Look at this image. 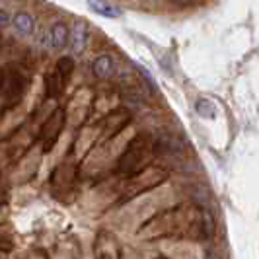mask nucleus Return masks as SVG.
Instances as JSON below:
<instances>
[{
	"instance_id": "f257e3e1",
	"label": "nucleus",
	"mask_w": 259,
	"mask_h": 259,
	"mask_svg": "<svg viewBox=\"0 0 259 259\" xmlns=\"http://www.w3.org/2000/svg\"><path fill=\"white\" fill-rule=\"evenodd\" d=\"M214 224L205 208L193 203H180L152 217L141 228V238L160 240V238H187V240H207L212 236Z\"/></svg>"
},
{
	"instance_id": "f03ea898",
	"label": "nucleus",
	"mask_w": 259,
	"mask_h": 259,
	"mask_svg": "<svg viewBox=\"0 0 259 259\" xmlns=\"http://www.w3.org/2000/svg\"><path fill=\"white\" fill-rule=\"evenodd\" d=\"M152 156H154V141H152L150 135L141 133V135L131 139L127 148L123 150V154L119 156V160L115 164V174L123 176V178L135 176L141 169L150 166Z\"/></svg>"
},
{
	"instance_id": "7ed1b4c3",
	"label": "nucleus",
	"mask_w": 259,
	"mask_h": 259,
	"mask_svg": "<svg viewBox=\"0 0 259 259\" xmlns=\"http://www.w3.org/2000/svg\"><path fill=\"white\" fill-rule=\"evenodd\" d=\"M27 80L14 65H6L0 70V98L4 109H14L26 96Z\"/></svg>"
},
{
	"instance_id": "20e7f679",
	"label": "nucleus",
	"mask_w": 259,
	"mask_h": 259,
	"mask_svg": "<svg viewBox=\"0 0 259 259\" xmlns=\"http://www.w3.org/2000/svg\"><path fill=\"white\" fill-rule=\"evenodd\" d=\"M166 178H168V174H166L164 169L150 168V166L141 169V171L135 174V176H129L125 187H123V191L119 195V205H121V203H127V201H131V199L137 197V195L146 193L148 189H154L156 185L166 182Z\"/></svg>"
},
{
	"instance_id": "39448f33",
	"label": "nucleus",
	"mask_w": 259,
	"mask_h": 259,
	"mask_svg": "<svg viewBox=\"0 0 259 259\" xmlns=\"http://www.w3.org/2000/svg\"><path fill=\"white\" fill-rule=\"evenodd\" d=\"M66 123V111L65 109H55L51 115L47 117V121L43 123V127L39 131V141H41V150L43 154H49L55 144L59 143V137L65 129Z\"/></svg>"
},
{
	"instance_id": "423d86ee",
	"label": "nucleus",
	"mask_w": 259,
	"mask_h": 259,
	"mask_svg": "<svg viewBox=\"0 0 259 259\" xmlns=\"http://www.w3.org/2000/svg\"><path fill=\"white\" fill-rule=\"evenodd\" d=\"M129 123H131V113L127 109H123V107L111 109V111L102 119V123L98 125V129H100V139H102V141L115 139L117 135L125 129Z\"/></svg>"
},
{
	"instance_id": "0eeeda50",
	"label": "nucleus",
	"mask_w": 259,
	"mask_h": 259,
	"mask_svg": "<svg viewBox=\"0 0 259 259\" xmlns=\"http://www.w3.org/2000/svg\"><path fill=\"white\" fill-rule=\"evenodd\" d=\"M88 6H90L92 10L96 14H100V16H104V18H111V20H115L121 16V8H117L115 4H111V2H107V0H88Z\"/></svg>"
},
{
	"instance_id": "6e6552de",
	"label": "nucleus",
	"mask_w": 259,
	"mask_h": 259,
	"mask_svg": "<svg viewBox=\"0 0 259 259\" xmlns=\"http://www.w3.org/2000/svg\"><path fill=\"white\" fill-rule=\"evenodd\" d=\"M72 49L76 53H82L86 49V43H88V27H86V22L78 20L74 29H72Z\"/></svg>"
},
{
	"instance_id": "1a4fd4ad",
	"label": "nucleus",
	"mask_w": 259,
	"mask_h": 259,
	"mask_svg": "<svg viewBox=\"0 0 259 259\" xmlns=\"http://www.w3.org/2000/svg\"><path fill=\"white\" fill-rule=\"evenodd\" d=\"M68 41H70V31H68V27L66 24L63 22H57L55 26L51 27V43L55 49H63L68 45Z\"/></svg>"
},
{
	"instance_id": "9d476101",
	"label": "nucleus",
	"mask_w": 259,
	"mask_h": 259,
	"mask_svg": "<svg viewBox=\"0 0 259 259\" xmlns=\"http://www.w3.org/2000/svg\"><path fill=\"white\" fill-rule=\"evenodd\" d=\"M65 86H66V82L59 76L55 70H53L51 74L45 76V96H47V98H57V96H61L63 90H65Z\"/></svg>"
},
{
	"instance_id": "9b49d317",
	"label": "nucleus",
	"mask_w": 259,
	"mask_h": 259,
	"mask_svg": "<svg viewBox=\"0 0 259 259\" xmlns=\"http://www.w3.org/2000/svg\"><path fill=\"white\" fill-rule=\"evenodd\" d=\"M92 70H94V74L98 78H107L113 72V59H111L109 55L98 57V59L94 61V65H92Z\"/></svg>"
},
{
	"instance_id": "f8f14e48",
	"label": "nucleus",
	"mask_w": 259,
	"mask_h": 259,
	"mask_svg": "<svg viewBox=\"0 0 259 259\" xmlns=\"http://www.w3.org/2000/svg\"><path fill=\"white\" fill-rule=\"evenodd\" d=\"M14 26H16V29H18L20 33L29 35V33L33 31L35 22H33V18H31L27 12H18L16 16H14Z\"/></svg>"
},
{
	"instance_id": "ddd939ff",
	"label": "nucleus",
	"mask_w": 259,
	"mask_h": 259,
	"mask_svg": "<svg viewBox=\"0 0 259 259\" xmlns=\"http://www.w3.org/2000/svg\"><path fill=\"white\" fill-rule=\"evenodd\" d=\"M55 72L63 78L65 82H68L70 74L74 72V59H70V57H63V59H59V61H57V65H55Z\"/></svg>"
},
{
	"instance_id": "4468645a",
	"label": "nucleus",
	"mask_w": 259,
	"mask_h": 259,
	"mask_svg": "<svg viewBox=\"0 0 259 259\" xmlns=\"http://www.w3.org/2000/svg\"><path fill=\"white\" fill-rule=\"evenodd\" d=\"M197 111H199V115L207 117V119H212V117L217 115L214 105L210 104V102H207V100H199L197 102Z\"/></svg>"
},
{
	"instance_id": "2eb2a0df",
	"label": "nucleus",
	"mask_w": 259,
	"mask_h": 259,
	"mask_svg": "<svg viewBox=\"0 0 259 259\" xmlns=\"http://www.w3.org/2000/svg\"><path fill=\"white\" fill-rule=\"evenodd\" d=\"M12 236L8 234L6 226H0V251H8V249H12Z\"/></svg>"
},
{
	"instance_id": "dca6fc26",
	"label": "nucleus",
	"mask_w": 259,
	"mask_h": 259,
	"mask_svg": "<svg viewBox=\"0 0 259 259\" xmlns=\"http://www.w3.org/2000/svg\"><path fill=\"white\" fill-rule=\"evenodd\" d=\"M171 2H174V4H178V6H187V8H189V6L199 4L201 0H171Z\"/></svg>"
},
{
	"instance_id": "f3484780",
	"label": "nucleus",
	"mask_w": 259,
	"mask_h": 259,
	"mask_svg": "<svg viewBox=\"0 0 259 259\" xmlns=\"http://www.w3.org/2000/svg\"><path fill=\"white\" fill-rule=\"evenodd\" d=\"M10 24V16L4 12V10H0V27L8 26Z\"/></svg>"
},
{
	"instance_id": "a211bd4d",
	"label": "nucleus",
	"mask_w": 259,
	"mask_h": 259,
	"mask_svg": "<svg viewBox=\"0 0 259 259\" xmlns=\"http://www.w3.org/2000/svg\"><path fill=\"white\" fill-rule=\"evenodd\" d=\"M0 39H2V35H0Z\"/></svg>"
}]
</instances>
